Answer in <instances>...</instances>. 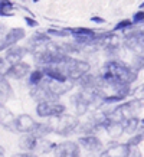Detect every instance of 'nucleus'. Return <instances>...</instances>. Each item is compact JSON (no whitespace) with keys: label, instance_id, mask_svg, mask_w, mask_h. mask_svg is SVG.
Wrapping results in <instances>:
<instances>
[{"label":"nucleus","instance_id":"c756f323","mask_svg":"<svg viewBox=\"0 0 144 157\" xmlns=\"http://www.w3.org/2000/svg\"><path fill=\"white\" fill-rule=\"evenodd\" d=\"M6 156V151H5V147L0 146V157H5Z\"/></svg>","mask_w":144,"mask_h":157},{"label":"nucleus","instance_id":"412c9836","mask_svg":"<svg viewBox=\"0 0 144 157\" xmlns=\"http://www.w3.org/2000/svg\"><path fill=\"white\" fill-rule=\"evenodd\" d=\"M69 33L75 35V36H86V38H92L94 36V32L91 29H86V28H75V29H68Z\"/></svg>","mask_w":144,"mask_h":157},{"label":"nucleus","instance_id":"dca6fc26","mask_svg":"<svg viewBox=\"0 0 144 157\" xmlns=\"http://www.w3.org/2000/svg\"><path fill=\"white\" fill-rule=\"evenodd\" d=\"M32 134H35L36 137L40 140V138H46L49 134H52V127L49 125V123H36Z\"/></svg>","mask_w":144,"mask_h":157},{"label":"nucleus","instance_id":"f257e3e1","mask_svg":"<svg viewBox=\"0 0 144 157\" xmlns=\"http://www.w3.org/2000/svg\"><path fill=\"white\" fill-rule=\"evenodd\" d=\"M48 123L52 127L53 134L61 136V137H69V136L77 133V128L79 125V123H81V120L75 114H68L65 111L61 115L48 118Z\"/></svg>","mask_w":144,"mask_h":157},{"label":"nucleus","instance_id":"7ed1b4c3","mask_svg":"<svg viewBox=\"0 0 144 157\" xmlns=\"http://www.w3.org/2000/svg\"><path fill=\"white\" fill-rule=\"evenodd\" d=\"M78 144L79 147L84 148L85 151L89 154H98V153L104 148V144L101 141V138L97 134H88V136H79L78 138Z\"/></svg>","mask_w":144,"mask_h":157},{"label":"nucleus","instance_id":"a211bd4d","mask_svg":"<svg viewBox=\"0 0 144 157\" xmlns=\"http://www.w3.org/2000/svg\"><path fill=\"white\" fill-rule=\"evenodd\" d=\"M143 141H144V127L141 125L134 134L130 136V140L127 141V144H128L130 147H138Z\"/></svg>","mask_w":144,"mask_h":157},{"label":"nucleus","instance_id":"20e7f679","mask_svg":"<svg viewBox=\"0 0 144 157\" xmlns=\"http://www.w3.org/2000/svg\"><path fill=\"white\" fill-rule=\"evenodd\" d=\"M55 157H81V147L77 141H62L53 147Z\"/></svg>","mask_w":144,"mask_h":157},{"label":"nucleus","instance_id":"f03ea898","mask_svg":"<svg viewBox=\"0 0 144 157\" xmlns=\"http://www.w3.org/2000/svg\"><path fill=\"white\" fill-rule=\"evenodd\" d=\"M36 115L39 118H51V117H56V115H61L66 111V107L65 104L59 102L58 100L53 101H40V102H36Z\"/></svg>","mask_w":144,"mask_h":157},{"label":"nucleus","instance_id":"423d86ee","mask_svg":"<svg viewBox=\"0 0 144 157\" xmlns=\"http://www.w3.org/2000/svg\"><path fill=\"white\" fill-rule=\"evenodd\" d=\"M36 120L30 114H19L14 118V131L20 134L25 133H32L36 125Z\"/></svg>","mask_w":144,"mask_h":157},{"label":"nucleus","instance_id":"393cba45","mask_svg":"<svg viewBox=\"0 0 144 157\" xmlns=\"http://www.w3.org/2000/svg\"><path fill=\"white\" fill-rule=\"evenodd\" d=\"M131 25H133V22H131V20H123V22H120V23L115 26V30H121V29L130 28Z\"/></svg>","mask_w":144,"mask_h":157},{"label":"nucleus","instance_id":"39448f33","mask_svg":"<svg viewBox=\"0 0 144 157\" xmlns=\"http://www.w3.org/2000/svg\"><path fill=\"white\" fill-rule=\"evenodd\" d=\"M42 84L46 86L49 92H51L53 97H56V98L68 94V92L74 88L72 81H53V79H49V78H43Z\"/></svg>","mask_w":144,"mask_h":157},{"label":"nucleus","instance_id":"c85d7f7f","mask_svg":"<svg viewBox=\"0 0 144 157\" xmlns=\"http://www.w3.org/2000/svg\"><path fill=\"white\" fill-rule=\"evenodd\" d=\"M92 22H97V23H104V19H100V17H92Z\"/></svg>","mask_w":144,"mask_h":157},{"label":"nucleus","instance_id":"ddd939ff","mask_svg":"<svg viewBox=\"0 0 144 157\" xmlns=\"http://www.w3.org/2000/svg\"><path fill=\"white\" fill-rule=\"evenodd\" d=\"M107 136L111 138V140H118L120 137L124 136V127H123V123H117V121H110L107 124L105 128Z\"/></svg>","mask_w":144,"mask_h":157},{"label":"nucleus","instance_id":"5701e85b","mask_svg":"<svg viewBox=\"0 0 144 157\" xmlns=\"http://www.w3.org/2000/svg\"><path fill=\"white\" fill-rule=\"evenodd\" d=\"M131 94H133V95H134V98H137V100L144 101V85L138 86V88H137L135 91H133Z\"/></svg>","mask_w":144,"mask_h":157},{"label":"nucleus","instance_id":"4be33fe9","mask_svg":"<svg viewBox=\"0 0 144 157\" xmlns=\"http://www.w3.org/2000/svg\"><path fill=\"white\" fill-rule=\"evenodd\" d=\"M48 33H49V35H53V36H61V38H65V36L69 33V30H68V29H62V30H56V29H49Z\"/></svg>","mask_w":144,"mask_h":157},{"label":"nucleus","instance_id":"cd10ccee","mask_svg":"<svg viewBox=\"0 0 144 157\" xmlns=\"http://www.w3.org/2000/svg\"><path fill=\"white\" fill-rule=\"evenodd\" d=\"M25 22H26L29 26H32V28H33V26H38V22L33 19H30V17H25Z\"/></svg>","mask_w":144,"mask_h":157},{"label":"nucleus","instance_id":"6e6552de","mask_svg":"<svg viewBox=\"0 0 144 157\" xmlns=\"http://www.w3.org/2000/svg\"><path fill=\"white\" fill-rule=\"evenodd\" d=\"M30 72V67H29L26 62H16V63H12L7 68V72H6V78H12V79H22Z\"/></svg>","mask_w":144,"mask_h":157},{"label":"nucleus","instance_id":"2eb2a0df","mask_svg":"<svg viewBox=\"0 0 144 157\" xmlns=\"http://www.w3.org/2000/svg\"><path fill=\"white\" fill-rule=\"evenodd\" d=\"M25 55V51L23 48H19V46H10V48H7V52H6V58L5 61L9 63V65H12V63H16V62H20L22 61V58H23Z\"/></svg>","mask_w":144,"mask_h":157},{"label":"nucleus","instance_id":"0eeeda50","mask_svg":"<svg viewBox=\"0 0 144 157\" xmlns=\"http://www.w3.org/2000/svg\"><path fill=\"white\" fill-rule=\"evenodd\" d=\"M128 150L130 146L127 143H111L98 153V157H127Z\"/></svg>","mask_w":144,"mask_h":157},{"label":"nucleus","instance_id":"4468645a","mask_svg":"<svg viewBox=\"0 0 144 157\" xmlns=\"http://www.w3.org/2000/svg\"><path fill=\"white\" fill-rule=\"evenodd\" d=\"M71 102H72V105H74V111H75V115H77V117H84V115H86L89 113V109H91V107L86 104V102H84V101L78 97V94H74V95L71 97Z\"/></svg>","mask_w":144,"mask_h":157},{"label":"nucleus","instance_id":"a878e982","mask_svg":"<svg viewBox=\"0 0 144 157\" xmlns=\"http://www.w3.org/2000/svg\"><path fill=\"white\" fill-rule=\"evenodd\" d=\"M144 20V10H141V12H137V13L134 14V17H133V23H140V22H143Z\"/></svg>","mask_w":144,"mask_h":157},{"label":"nucleus","instance_id":"f8f14e48","mask_svg":"<svg viewBox=\"0 0 144 157\" xmlns=\"http://www.w3.org/2000/svg\"><path fill=\"white\" fill-rule=\"evenodd\" d=\"M13 98V88L10 85L9 78L0 76V102H7Z\"/></svg>","mask_w":144,"mask_h":157},{"label":"nucleus","instance_id":"b1692460","mask_svg":"<svg viewBox=\"0 0 144 157\" xmlns=\"http://www.w3.org/2000/svg\"><path fill=\"white\" fill-rule=\"evenodd\" d=\"M127 157H143V153H141V150L138 147H130Z\"/></svg>","mask_w":144,"mask_h":157},{"label":"nucleus","instance_id":"6ab92c4d","mask_svg":"<svg viewBox=\"0 0 144 157\" xmlns=\"http://www.w3.org/2000/svg\"><path fill=\"white\" fill-rule=\"evenodd\" d=\"M29 74H30V75H29V85H30V86L40 84V82L43 81V78H45L42 69H38V71H33V72H29Z\"/></svg>","mask_w":144,"mask_h":157},{"label":"nucleus","instance_id":"bb28decb","mask_svg":"<svg viewBox=\"0 0 144 157\" xmlns=\"http://www.w3.org/2000/svg\"><path fill=\"white\" fill-rule=\"evenodd\" d=\"M12 157H38L35 153H28V151H20V153H16L13 154Z\"/></svg>","mask_w":144,"mask_h":157},{"label":"nucleus","instance_id":"1a4fd4ad","mask_svg":"<svg viewBox=\"0 0 144 157\" xmlns=\"http://www.w3.org/2000/svg\"><path fill=\"white\" fill-rule=\"evenodd\" d=\"M39 144V138L32 133H25L20 136L19 138V148L20 151H28V153H33L36 151Z\"/></svg>","mask_w":144,"mask_h":157},{"label":"nucleus","instance_id":"9b49d317","mask_svg":"<svg viewBox=\"0 0 144 157\" xmlns=\"http://www.w3.org/2000/svg\"><path fill=\"white\" fill-rule=\"evenodd\" d=\"M25 38V30L20 28H13L10 29L7 33H5V49L13 46L19 42L20 39Z\"/></svg>","mask_w":144,"mask_h":157},{"label":"nucleus","instance_id":"7c9ffc66","mask_svg":"<svg viewBox=\"0 0 144 157\" xmlns=\"http://www.w3.org/2000/svg\"><path fill=\"white\" fill-rule=\"evenodd\" d=\"M143 6H144V3H143Z\"/></svg>","mask_w":144,"mask_h":157},{"label":"nucleus","instance_id":"aec40b11","mask_svg":"<svg viewBox=\"0 0 144 157\" xmlns=\"http://www.w3.org/2000/svg\"><path fill=\"white\" fill-rule=\"evenodd\" d=\"M13 10V3L10 0H0V16H10Z\"/></svg>","mask_w":144,"mask_h":157},{"label":"nucleus","instance_id":"f3484780","mask_svg":"<svg viewBox=\"0 0 144 157\" xmlns=\"http://www.w3.org/2000/svg\"><path fill=\"white\" fill-rule=\"evenodd\" d=\"M123 127H124V134H128V136L134 134L135 131H137V130L141 127L138 115H137V117H131V118H127L124 123H123Z\"/></svg>","mask_w":144,"mask_h":157},{"label":"nucleus","instance_id":"9d476101","mask_svg":"<svg viewBox=\"0 0 144 157\" xmlns=\"http://www.w3.org/2000/svg\"><path fill=\"white\" fill-rule=\"evenodd\" d=\"M14 118H16V115L3 102H0V125L9 131H14Z\"/></svg>","mask_w":144,"mask_h":157}]
</instances>
